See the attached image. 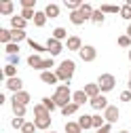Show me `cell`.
I'll return each instance as SVG.
<instances>
[{"instance_id":"7dc6e473","label":"cell","mask_w":131,"mask_h":133,"mask_svg":"<svg viewBox=\"0 0 131 133\" xmlns=\"http://www.w3.org/2000/svg\"><path fill=\"white\" fill-rule=\"evenodd\" d=\"M127 57H129V61H131V49H129V53H127Z\"/></svg>"},{"instance_id":"60d3db41","label":"cell","mask_w":131,"mask_h":133,"mask_svg":"<svg viewBox=\"0 0 131 133\" xmlns=\"http://www.w3.org/2000/svg\"><path fill=\"white\" fill-rule=\"evenodd\" d=\"M119 46H131V38L127 36V34H123V36H119Z\"/></svg>"},{"instance_id":"d590c367","label":"cell","mask_w":131,"mask_h":133,"mask_svg":"<svg viewBox=\"0 0 131 133\" xmlns=\"http://www.w3.org/2000/svg\"><path fill=\"white\" fill-rule=\"evenodd\" d=\"M21 17H23L25 21H30V19L34 21V17H36V11H34V9H23V11H21Z\"/></svg>"},{"instance_id":"83f0119b","label":"cell","mask_w":131,"mask_h":133,"mask_svg":"<svg viewBox=\"0 0 131 133\" xmlns=\"http://www.w3.org/2000/svg\"><path fill=\"white\" fill-rule=\"evenodd\" d=\"M40 104H42L49 112H53V110L57 108V104H55V99H53V97H42V102H40Z\"/></svg>"},{"instance_id":"277c9868","label":"cell","mask_w":131,"mask_h":133,"mask_svg":"<svg viewBox=\"0 0 131 133\" xmlns=\"http://www.w3.org/2000/svg\"><path fill=\"white\" fill-rule=\"evenodd\" d=\"M78 57L83 59V61H87V63H89V61H93V59L97 57V49H95L93 44H85V46L78 51Z\"/></svg>"},{"instance_id":"816d5d0a","label":"cell","mask_w":131,"mask_h":133,"mask_svg":"<svg viewBox=\"0 0 131 133\" xmlns=\"http://www.w3.org/2000/svg\"><path fill=\"white\" fill-rule=\"evenodd\" d=\"M127 4H129V6H131V0H129V2H127Z\"/></svg>"},{"instance_id":"30bf717a","label":"cell","mask_w":131,"mask_h":133,"mask_svg":"<svg viewBox=\"0 0 131 133\" xmlns=\"http://www.w3.org/2000/svg\"><path fill=\"white\" fill-rule=\"evenodd\" d=\"M6 89L13 91V93L23 91V80H21L19 76H15V78H6Z\"/></svg>"},{"instance_id":"c3c4849f","label":"cell","mask_w":131,"mask_h":133,"mask_svg":"<svg viewBox=\"0 0 131 133\" xmlns=\"http://www.w3.org/2000/svg\"><path fill=\"white\" fill-rule=\"evenodd\" d=\"M127 89H129V91H131V80H129V85H127Z\"/></svg>"},{"instance_id":"6da1fadb","label":"cell","mask_w":131,"mask_h":133,"mask_svg":"<svg viewBox=\"0 0 131 133\" xmlns=\"http://www.w3.org/2000/svg\"><path fill=\"white\" fill-rule=\"evenodd\" d=\"M74 72H76V63L72 61V59H63L59 65H57V70H55V74H57V78L59 80H63L66 85L72 80V76H74Z\"/></svg>"},{"instance_id":"ac0fdd59","label":"cell","mask_w":131,"mask_h":133,"mask_svg":"<svg viewBox=\"0 0 131 133\" xmlns=\"http://www.w3.org/2000/svg\"><path fill=\"white\" fill-rule=\"evenodd\" d=\"M44 15H47L49 19L59 17V6H57V4H53V2H51V4H47V6H44Z\"/></svg>"},{"instance_id":"e0dca14e","label":"cell","mask_w":131,"mask_h":133,"mask_svg":"<svg viewBox=\"0 0 131 133\" xmlns=\"http://www.w3.org/2000/svg\"><path fill=\"white\" fill-rule=\"evenodd\" d=\"M40 80L44 82V85H55L59 78H57V74H55V72L49 70V72H40Z\"/></svg>"},{"instance_id":"836d02e7","label":"cell","mask_w":131,"mask_h":133,"mask_svg":"<svg viewBox=\"0 0 131 133\" xmlns=\"http://www.w3.org/2000/svg\"><path fill=\"white\" fill-rule=\"evenodd\" d=\"M4 51H6V55H19V44L17 42H11V44L4 46Z\"/></svg>"},{"instance_id":"bcb514c9","label":"cell","mask_w":131,"mask_h":133,"mask_svg":"<svg viewBox=\"0 0 131 133\" xmlns=\"http://www.w3.org/2000/svg\"><path fill=\"white\" fill-rule=\"evenodd\" d=\"M127 36L131 38V23H129V28H127Z\"/></svg>"},{"instance_id":"f546056e","label":"cell","mask_w":131,"mask_h":133,"mask_svg":"<svg viewBox=\"0 0 131 133\" xmlns=\"http://www.w3.org/2000/svg\"><path fill=\"white\" fill-rule=\"evenodd\" d=\"M4 76H6V78H15V76H17V65L6 63V65H4Z\"/></svg>"},{"instance_id":"484cf974","label":"cell","mask_w":131,"mask_h":133,"mask_svg":"<svg viewBox=\"0 0 131 133\" xmlns=\"http://www.w3.org/2000/svg\"><path fill=\"white\" fill-rule=\"evenodd\" d=\"M104 19H106V15H104L100 9H97V11H93V17H91V21H93L95 25H102V23H104Z\"/></svg>"},{"instance_id":"3957f363","label":"cell","mask_w":131,"mask_h":133,"mask_svg":"<svg viewBox=\"0 0 131 133\" xmlns=\"http://www.w3.org/2000/svg\"><path fill=\"white\" fill-rule=\"evenodd\" d=\"M97 85H100V91L106 95V93H110L114 87H116V78H114V74H102L100 78H97Z\"/></svg>"},{"instance_id":"ba28073f","label":"cell","mask_w":131,"mask_h":133,"mask_svg":"<svg viewBox=\"0 0 131 133\" xmlns=\"http://www.w3.org/2000/svg\"><path fill=\"white\" fill-rule=\"evenodd\" d=\"M89 104H91V108L93 110H106L110 104H108V97L102 93V95H97V97H93V99H89Z\"/></svg>"},{"instance_id":"e575fe53","label":"cell","mask_w":131,"mask_h":133,"mask_svg":"<svg viewBox=\"0 0 131 133\" xmlns=\"http://www.w3.org/2000/svg\"><path fill=\"white\" fill-rule=\"evenodd\" d=\"M11 106H13V114L15 116H21V118L25 116V106H21V104H11Z\"/></svg>"},{"instance_id":"44dd1931","label":"cell","mask_w":131,"mask_h":133,"mask_svg":"<svg viewBox=\"0 0 131 133\" xmlns=\"http://www.w3.org/2000/svg\"><path fill=\"white\" fill-rule=\"evenodd\" d=\"M78 11L83 13V17H85V19H91V17H93V11H95V9H93L91 4H87V2H83V6H80Z\"/></svg>"},{"instance_id":"5bb4252c","label":"cell","mask_w":131,"mask_h":133,"mask_svg":"<svg viewBox=\"0 0 131 133\" xmlns=\"http://www.w3.org/2000/svg\"><path fill=\"white\" fill-rule=\"evenodd\" d=\"M83 91L87 93V97H89V99H93V97H97V95H102L100 85H97V82H89V85H85V89H83Z\"/></svg>"},{"instance_id":"d4e9b609","label":"cell","mask_w":131,"mask_h":133,"mask_svg":"<svg viewBox=\"0 0 131 133\" xmlns=\"http://www.w3.org/2000/svg\"><path fill=\"white\" fill-rule=\"evenodd\" d=\"M53 38H55V40H63V38L68 40L70 36H68V32H66V28H55V30H53Z\"/></svg>"},{"instance_id":"52a82bcc","label":"cell","mask_w":131,"mask_h":133,"mask_svg":"<svg viewBox=\"0 0 131 133\" xmlns=\"http://www.w3.org/2000/svg\"><path fill=\"white\" fill-rule=\"evenodd\" d=\"M119 116H121L119 106H108V108L104 110V118H106V123H110V125L116 123V121H119Z\"/></svg>"},{"instance_id":"f6af8a7d","label":"cell","mask_w":131,"mask_h":133,"mask_svg":"<svg viewBox=\"0 0 131 133\" xmlns=\"http://www.w3.org/2000/svg\"><path fill=\"white\" fill-rule=\"evenodd\" d=\"M110 131H112V125H110V123H106V125H104L102 129H97L95 133H110Z\"/></svg>"},{"instance_id":"f35d334b","label":"cell","mask_w":131,"mask_h":133,"mask_svg":"<svg viewBox=\"0 0 131 133\" xmlns=\"http://www.w3.org/2000/svg\"><path fill=\"white\" fill-rule=\"evenodd\" d=\"M23 125H25V121L21 118V116H15V118L11 121V127H13V129H17V131H21Z\"/></svg>"},{"instance_id":"9c48e42d","label":"cell","mask_w":131,"mask_h":133,"mask_svg":"<svg viewBox=\"0 0 131 133\" xmlns=\"http://www.w3.org/2000/svg\"><path fill=\"white\" fill-rule=\"evenodd\" d=\"M30 99H32V95H30L28 91H19V93H13L11 104H21V106H28V104H30Z\"/></svg>"},{"instance_id":"4dcf8cb0","label":"cell","mask_w":131,"mask_h":133,"mask_svg":"<svg viewBox=\"0 0 131 133\" xmlns=\"http://www.w3.org/2000/svg\"><path fill=\"white\" fill-rule=\"evenodd\" d=\"M78 108H80V106L72 102V104H68V106H66V108H61V114H63V116H70V114H74V112H76Z\"/></svg>"},{"instance_id":"b9f144b4","label":"cell","mask_w":131,"mask_h":133,"mask_svg":"<svg viewBox=\"0 0 131 133\" xmlns=\"http://www.w3.org/2000/svg\"><path fill=\"white\" fill-rule=\"evenodd\" d=\"M121 102H125V104H127V102H131V91H129V89L121 93Z\"/></svg>"},{"instance_id":"d6a6232c","label":"cell","mask_w":131,"mask_h":133,"mask_svg":"<svg viewBox=\"0 0 131 133\" xmlns=\"http://www.w3.org/2000/svg\"><path fill=\"white\" fill-rule=\"evenodd\" d=\"M104 15L106 13H119L121 15V6H116V4H102V9H100Z\"/></svg>"},{"instance_id":"4316f807","label":"cell","mask_w":131,"mask_h":133,"mask_svg":"<svg viewBox=\"0 0 131 133\" xmlns=\"http://www.w3.org/2000/svg\"><path fill=\"white\" fill-rule=\"evenodd\" d=\"M63 131H66V133H80L83 129H80V125H78V123H74V121H72V123H66Z\"/></svg>"},{"instance_id":"4fadbf2b","label":"cell","mask_w":131,"mask_h":133,"mask_svg":"<svg viewBox=\"0 0 131 133\" xmlns=\"http://www.w3.org/2000/svg\"><path fill=\"white\" fill-rule=\"evenodd\" d=\"M76 123L80 125V129H83V131H89V129H93V116H89V114H80Z\"/></svg>"},{"instance_id":"681fc988","label":"cell","mask_w":131,"mask_h":133,"mask_svg":"<svg viewBox=\"0 0 131 133\" xmlns=\"http://www.w3.org/2000/svg\"><path fill=\"white\" fill-rule=\"evenodd\" d=\"M119 133H131V131H125V129H123V131H119Z\"/></svg>"},{"instance_id":"8992f818","label":"cell","mask_w":131,"mask_h":133,"mask_svg":"<svg viewBox=\"0 0 131 133\" xmlns=\"http://www.w3.org/2000/svg\"><path fill=\"white\" fill-rule=\"evenodd\" d=\"M44 46H47V51L51 53V57H55V55H59V53L63 51V44H61V40H55L53 36L47 40V44H44Z\"/></svg>"},{"instance_id":"f1b7e54d","label":"cell","mask_w":131,"mask_h":133,"mask_svg":"<svg viewBox=\"0 0 131 133\" xmlns=\"http://www.w3.org/2000/svg\"><path fill=\"white\" fill-rule=\"evenodd\" d=\"M21 40H28V36H25V30H13V42H21Z\"/></svg>"},{"instance_id":"9a60e30c","label":"cell","mask_w":131,"mask_h":133,"mask_svg":"<svg viewBox=\"0 0 131 133\" xmlns=\"http://www.w3.org/2000/svg\"><path fill=\"white\" fill-rule=\"evenodd\" d=\"M25 25H28V21L21 17V15H13L11 17V28L13 30H25Z\"/></svg>"},{"instance_id":"ab89813d","label":"cell","mask_w":131,"mask_h":133,"mask_svg":"<svg viewBox=\"0 0 131 133\" xmlns=\"http://www.w3.org/2000/svg\"><path fill=\"white\" fill-rule=\"evenodd\" d=\"M36 129H38V127H36L34 123H25V125L21 127V133H36Z\"/></svg>"},{"instance_id":"f907efd6","label":"cell","mask_w":131,"mask_h":133,"mask_svg":"<svg viewBox=\"0 0 131 133\" xmlns=\"http://www.w3.org/2000/svg\"><path fill=\"white\" fill-rule=\"evenodd\" d=\"M42 133H55V131H42Z\"/></svg>"},{"instance_id":"7bdbcfd3","label":"cell","mask_w":131,"mask_h":133,"mask_svg":"<svg viewBox=\"0 0 131 133\" xmlns=\"http://www.w3.org/2000/svg\"><path fill=\"white\" fill-rule=\"evenodd\" d=\"M6 61L13 63V65H17L19 63V55H6Z\"/></svg>"},{"instance_id":"ee69618b","label":"cell","mask_w":131,"mask_h":133,"mask_svg":"<svg viewBox=\"0 0 131 133\" xmlns=\"http://www.w3.org/2000/svg\"><path fill=\"white\" fill-rule=\"evenodd\" d=\"M34 4H36L34 0H21V6L23 9H34Z\"/></svg>"},{"instance_id":"7c38bea8","label":"cell","mask_w":131,"mask_h":133,"mask_svg":"<svg viewBox=\"0 0 131 133\" xmlns=\"http://www.w3.org/2000/svg\"><path fill=\"white\" fill-rule=\"evenodd\" d=\"M42 63H44V59L40 57V55H36V53H32L30 57H28V65L32 70H40L42 72Z\"/></svg>"},{"instance_id":"74e56055","label":"cell","mask_w":131,"mask_h":133,"mask_svg":"<svg viewBox=\"0 0 131 133\" xmlns=\"http://www.w3.org/2000/svg\"><path fill=\"white\" fill-rule=\"evenodd\" d=\"M63 4H66V6H68V9L72 11V13H74V11H78L80 6H83V2H78V0H66V2H63Z\"/></svg>"},{"instance_id":"2e32d148","label":"cell","mask_w":131,"mask_h":133,"mask_svg":"<svg viewBox=\"0 0 131 133\" xmlns=\"http://www.w3.org/2000/svg\"><path fill=\"white\" fill-rule=\"evenodd\" d=\"M72 102L78 104V106H85V104L89 102V97H87V93H85L83 89H80V91H74V93H72Z\"/></svg>"},{"instance_id":"d6986e66","label":"cell","mask_w":131,"mask_h":133,"mask_svg":"<svg viewBox=\"0 0 131 133\" xmlns=\"http://www.w3.org/2000/svg\"><path fill=\"white\" fill-rule=\"evenodd\" d=\"M0 40H2V44H11L13 42V30H4V28H0Z\"/></svg>"},{"instance_id":"cb8c5ba5","label":"cell","mask_w":131,"mask_h":133,"mask_svg":"<svg viewBox=\"0 0 131 133\" xmlns=\"http://www.w3.org/2000/svg\"><path fill=\"white\" fill-rule=\"evenodd\" d=\"M106 125V118H104V114H93V129H102Z\"/></svg>"},{"instance_id":"ffe728a7","label":"cell","mask_w":131,"mask_h":133,"mask_svg":"<svg viewBox=\"0 0 131 133\" xmlns=\"http://www.w3.org/2000/svg\"><path fill=\"white\" fill-rule=\"evenodd\" d=\"M70 21H72L74 25H83L87 19L83 17V13H80V11H74V13H70Z\"/></svg>"},{"instance_id":"603a6c76","label":"cell","mask_w":131,"mask_h":133,"mask_svg":"<svg viewBox=\"0 0 131 133\" xmlns=\"http://www.w3.org/2000/svg\"><path fill=\"white\" fill-rule=\"evenodd\" d=\"M47 15H44V11H36V17H34V25H38V28H42L44 23H47Z\"/></svg>"},{"instance_id":"f5cc1de1","label":"cell","mask_w":131,"mask_h":133,"mask_svg":"<svg viewBox=\"0 0 131 133\" xmlns=\"http://www.w3.org/2000/svg\"><path fill=\"white\" fill-rule=\"evenodd\" d=\"M129 80H131V72H129Z\"/></svg>"},{"instance_id":"8d00e7d4","label":"cell","mask_w":131,"mask_h":133,"mask_svg":"<svg viewBox=\"0 0 131 133\" xmlns=\"http://www.w3.org/2000/svg\"><path fill=\"white\" fill-rule=\"evenodd\" d=\"M121 17H123V19H127V21H131V6H129L127 2L121 6Z\"/></svg>"},{"instance_id":"1f68e13d","label":"cell","mask_w":131,"mask_h":133,"mask_svg":"<svg viewBox=\"0 0 131 133\" xmlns=\"http://www.w3.org/2000/svg\"><path fill=\"white\" fill-rule=\"evenodd\" d=\"M28 44L32 46V51H34L36 55H38V53H42V51H47V46H42V44H38L36 40H32V38H28Z\"/></svg>"},{"instance_id":"7a4b0ae2","label":"cell","mask_w":131,"mask_h":133,"mask_svg":"<svg viewBox=\"0 0 131 133\" xmlns=\"http://www.w3.org/2000/svg\"><path fill=\"white\" fill-rule=\"evenodd\" d=\"M53 99H55L57 108H66L68 104H72V91H70V87L68 85H59L55 89V93H53Z\"/></svg>"},{"instance_id":"5b68a950","label":"cell","mask_w":131,"mask_h":133,"mask_svg":"<svg viewBox=\"0 0 131 133\" xmlns=\"http://www.w3.org/2000/svg\"><path fill=\"white\" fill-rule=\"evenodd\" d=\"M34 125L40 129V131H47L51 127V112H44V114H36L34 116Z\"/></svg>"},{"instance_id":"7402d4cb","label":"cell","mask_w":131,"mask_h":133,"mask_svg":"<svg viewBox=\"0 0 131 133\" xmlns=\"http://www.w3.org/2000/svg\"><path fill=\"white\" fill-rule=\"evenodd\" d=\"M13 11H15L13 2H2V4H0V15H11V17H13Z\"/></svg>"},{"instance_id":"8fae6325","label":"cell","mask_w":131,"mask_h":133,"mask_svg":"<svg viewBox=\"0 0 131 133\" xmlns=\"http://www.w3.org/2000/svg\"><path fill=\"white\" fill-rule=\"evenodd\" d=\"M66 46H68V51H80L85 44H83V40H80V36H70L68 40H66Z\"/></svg>"}]
</instances>
